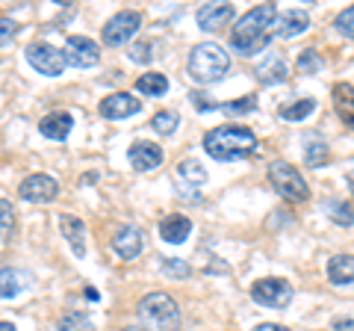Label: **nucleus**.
Returning <instances> with one entry per match:
<instances>
[{
	"label": "nucleus",
	"mask_w": 354,
	"mask_h": 331,
	"mask_svg": "<svg viewBox=\"0 0 354 331\" xmlns=\"http://www.w3.org/2000/svg\"><path fill=\"white\" fill-rule=\"evenodd\" d=\"M12 225H15V207H12V202L0 198V240L12 231Z\"/></svg>",
	"instance_id": "nucleus-30"
},
{
	"label": "nucleus",
	"mask_w": 354,
	"mask_h": 331,
	"mask_svg": "<svg viewBox=\"0 0 354 331\" xmlns=\"http://www.w3.org/2000/svg\"><path fill=\"white\" fill-rule=\"evenodd\" d=\"M334 328H337V331H351V319H346V323H342V319H337Z\"/></svg>",
	"instance_id": "nucleus-38"
},
{
	"label": "nucleus",
	"mask_w": 354,
	"mask_h": 331,
	"mask_svg": "<svg viewBox=\"0 0 354 331\" xmlns=\"http://www.w3.org/2000/svg\"><path fill=\"white\" fill-rule=\"evenodd\" d=\"M251 299L263 307H286L292 302V287L286 278H260L251 287Z\"/></svg>",
	"instance_id": "nucleus-7"
},
{
	"label": "nucleus",
	"mask_w": 354,
	"mask_h": 331,
	"mask_svg": "<svg viewBox=\"0 0 354 331\" xmlns=\"http://www.w3.org/2000/svg\"><path fill=\"white\" fill-rule=\"evenodd\" d=\"M354 6H346V9H342V15L337 18V30L342 33V36H346V39H351L354 36Z\"/></svg>",
	"instance_id": "nucleus-32"
},
{
	"label": "nucleus",
	"mask_w": 354,
	"mask_h": 331,
	"mask_svg": "<svg viewBox=\"0 0 354 331\" xmlns=\"http://www.w3.org/2000/svg\"><path fill=\"white\" fill-rule=\"evenodd\" d=\"M330 160V151L322 139H310V145H304V163L310 169H319V166H325Z\"/></svg>",
	"instance_id": "nucleus-23"
},
{
	"label": "nucleus",
	"mask_w": 354,
	"mask_h": 331,
	"mask_svg": "<svg viewBox=\"0 0 354 331\" xmlns=\"http://www.w3.org/2000/svg\"><path fill=\"white\" fill-rule=\"evenodd\" d=\"M177 172H180V178L189 181L192 186H201L207 181V172H204V166L198 160H183L180 166H177Z\"/></svg>",
	"instance_id": "nucleus-26"
},
{
	"label": "nucleus",
	"mask_w": 354,
	"mask_h": 331,
	"mask_svg": "<svg viewBox=\"0 0 354 331\" xmlns=\"http://www.w3.org/2000/svg\"><path fill=\"white\" fill-rule=\"evenodd\" d=\"M328 278L337 287H351L354 281V267H351V255H334L328 260Z\"/></svg>",
	"instance_id": "nucleus-20"
},
{
	"label": "nucleus",
	"mask_w": 354,
	"mask_h": 331,
	"mask_svg": "<svg viewBox=\"0 0 354 331\" xmlns=\"http://www.w3.org/2000/svg\"><path fill=\"white\" fill-rule=\"evenodd\" d=\"M139 314L157 331H177L180 325V307L169 293H148L139 302Z\"/></svg>",
	"instance_id": "nucleus-4"
},
{
	"label": "nucleus",
	"mask_w": 354,
	"mask_h": 331,
	"mask_svg": "<svg viewBox=\"0 0 354 331\" xmlns=\"http://www.w3.org/2000/svg\"><path fill=\"white\" fill-rule=\"evenodd\" d=\"M334 104H337V113L342 116V121L351 125V83L334 86Z\"/></svg>",
	"instance_id": "nucleus-24"
},
{
	"label": "nucleus",
	"mask_w": 354,
	"mask_h": 331,
	"mask_svg": "<svg viewBox=\"0 0 354 331\" xmlns=\"http://www.w3.org/2000/svg\"><path fill=\"white\" fill-rule=\"evenodd\" d=\"M127 157H130V166L136 172H151V169H157V166L162 163V148L153 145V142L139 139V142H133L130 145Z\"/></svg>",
	"instance_id": "nucleus-12"
},
{
	"label": "nucleus",
	"mask_w": 354,
	"mask_h": 331,
	"mask_svg": "<svg viewBox=\"0 0 354 331\" xmlns=\"http://www.w3.org/2000/svg\"><path fill=\"white\" fill-rule=\"evenodd\" d=\"M59 231H62V237L68 240L74 255L83 258L86 255V225H83V219H77L71 213H62L59 216Z\"/></svg>",
	"instance_id": "nucleus-17"
},
{
	"label": "nucleus",
	"mask_w": 354,
	"mask_h": 331,
	"mask_svg": "<svg viewBox=\"0 0 354 331\" xmlns=\"http://www.w3.org/2000/svg\"><path fill=\"white\" fill-rule=\"evenodd\" d=\"M330 211H334V222L351 228V202H346V204H334Z\"/></svg>",
	"instance_id": "nucleus-36"
},
{
	"label": "nucleus",
	"mask_w": 354,
	"mask_h": 331,
	"mask_svg": "<svg viewBox=\"0 0 354 331\" xmlns=\"http://www.w3.org/2000/svg\"><path fill=\"white\" fill-rule=\"evenodd\" d=\"M18 293H21L18 272H12V269H0V299H15Z\"/></svg>",
	"instance_id": "nucleus-27"
},
{
	"label": "nucleus",
	"mask_w": 354,
	"mask_h": 331,
	"mask_svg": "<svg viewBox=\"0 0 354 331\" xmlns=\"http://www.w3.org/2000/svg\"><path fill=\"white\" fill-rule=\"evenodd\" d=\"M269 184L274 186V193H281L286 198V202L301 204L310 198V186L304 181V175L286 160H274L269 166Z\"/></svg>",
	"instance_id": "nucleus-5"
},
{
	"label": "nucleus",
	"mask_w": 354,
	"mask_h": 331,
	"mask_svg": "<svg viewBox=\"0 0 354 331\" xmlns=\"http://www.w3.org/2000/svg\"><path fill=\"white\" fill-rule=\"evenodd\" d=\"M254 74H257V80L272 86V83H283L286 77H290V65H286V60L281 57V53H269L257 69H254Z\"/></svg>",
	"instance_id": "nucleus-18"
},
{
	"label": "nucleus",
	"mask_w": 354,
	"mask_h": 331,
	"mask_svg": "<svg viewBox=\"0 0 354 331\" xmlns=\"http://www.w3.org/2000/svg\"><path fill=\"white\" fill-rule=\"evenodd\" d=\"M27 53V62L44 77H59L65 69V57L59 48L53 45H44V42H32V45L24 51Z\"/></svg>",
	"instance_id": "nucleus-8"
},
{
	"label": "nucleus",
	"mask_w": 354,
	"mask_h": 331,
	"mask_svg": "<svg viewBox=\"0 0 354 331\" xmlns=\"http://www.w3.org/2000/svg\"><path fill=\"white\" fill-rule=\"evenodd\" d=\"M186 69H189V77L195 83H216L230 71V57L216 42H201L192 48Z\"/></svg>",
	"instance_id": "nucleus-3"
},
{
	"label": "nucleus",
	"mask_w": 354,
	"mask_h": 331,
	"mask_svg": "<svg viewBox=\"0 0 354 331\" xmlns=\"http://www.w3.org/2000/svg\"><path fill=\"white\" fill-rule=\"evenodd\" d=\"M136 92H142V95H165L169 92V77L160 74V71L142 74L136 80Z\"/></svg>",
	"instance_id": "nucleus-21"
},
{
	"label": "nucleus",
	"mask_w": 354,
	"mask_h": 331,
	"mask_svg": "<svg viewBox=\"0 0 354 331\" xmlns=\"http://www.w3.org/2000/svg\"><path fill=\"white\" fill-rule=\"evenodd\" d=\"M204 151L213 160H221V163L245 160L248 154L257 151V136H254V130H248V127L221 125V127H213L204 136Z\"/></svg>",
	"instance_id": "nucleus-2"
},
{
	"label": "nucleus",
	"mask_w": 354,
	"mask_h": 331,
	"mask_svg": "<svg viewBox=\"0 0 354 331\" xmlns=\"http://www.w3.org/2000/svg\"><path fill=\"white\" fill-rule=\"evenodd\" d=\"M130 60L133 62H148L151 60V42H136V45H130Z\"/></svg>",
	"instance_id": "nucleus-35"
},
{
	"label": "nucleus",
	"mask_w": 354,
	"mask_h": 331,
	"mask_svg": "<svg viewBox=\"0 0 354 331\" xmlns=\"http://www.w3.org/2000/svg\"><path fill=\"white\" fill-rule=\"evenodd\" d=\"M251 331H290L286 325H278V323H260L257 328H251Z\"/></svg>",
	"instance_id": "nucleus-37"
},
{
	"label": "nucleus",
	"mask_w": 354,
	"mask_h": 331,
	"mask_svg": "<svg viewBox=\"0 0 354 331\" xmlns=\"http://www.w3.org/2000/svg\"><path fill=\"white\" fill-rule=\"evenodd\" d=\"M127 331H130V328H127Z\"/></svg>",
	"instance_id": "nucleus-40"
},
{
	"label": "nucleus",
	"mask_w": 354,
	"mask_h": 331,
	"mask_svg": "<svg viewBox=\"0 0 354 331\" xmlns=\"http://www.w3.org/2000/svg\"><path fill=\"white\" fill-rule=\"evenodd\" d=\"M97 109H101V116H104V118H109V121H121V118L136 116L139 109H142V101H139V98H133L130 92H115V95H106Z\"/></svg>",
	"instance_id": "nucleus-11"
},
{
	"label": "nucleus",
	"mask_w": 354,
	"mask_h": 331,
	"mask_svg": "<svg viewBox=\"0 0 354 331\" xmlns=\"http://www.w3.org/2000/svg\"><path fill=\"white\" fill-rule=\"evenodd\" d=\"M274 18H278L274 3H260V6L248 9V12L236 21L234 33H230V48L236 53H242V57H254V53L266 51L272 42Z\"/></svg>",
	"instance_id": "nucleus-1"
},
{
	"label": "nucleus",
	"mask_w": 354,
	"mask_h": 331,
	"mask_svg": "<svg viewBox=\"0 0 354 331\" xmlns=\"http://www.w3.org/2000/svg\"><path fill=\"white\" fill-rule=\"evenodd\" d=\"M18 195L30 204H48L59 195V181L50 178V175H44V172H36V175H30V178L21 181Z\"/></svg>",
	"instance_id": "nucleus-9"
},
{
	"label": "nucleus",
	"mask_w": 354,
	"mask_h": 331,
	"mask_svg": "<svg viewBox=\"0 0 354 331\" xmlns=\"http://www.w3.org/2000/svg\"><path fill=\"white\" fill-rule=\"evenodd\" d=\"M272 27H274V36L295 39L310 27V15L304 12V9H286V12H281L278 18H274Z\"/></svg>",
	"instance_id": "nucleus-14"
},
{
	"label": "nucleus",
	"mask_w": 354,
	"mask_h": 331,
	"mask_svg": "<svg viewBox=\"0 0 354 331\" xmlns=\"http://www.w3.org/2000/svg\"><path fill=\"white\" fill-rule=\"evenodd\" d=\"M139 27H142V15L139 12H133V9L115 12L104 27V45H109V48L127 45V42L139 33Z\"/></svg>",
	"instance_id": "nucleus-6"
},
{
	"label": "nucleus",
	"mask_w": 354,
	"mask_h": 331,
	"mask_svg": "<svg viewBox=\"0 0 354 331\" xmlns=\"http://www.w3.org/2000/svg\"><path fill=\"white\" fill-rule=\"evenodd\" d=\"M316 109L313 98H301V101H292V104H283L281 107V118L283 121H304L310 113Z\"/></svg>",
	"instance_id": "nucleus-22"
},
{
	"label": "nucleus",
	"mask_w": 354,
	"mask_h": 331,
	"mask_svg": "<svg viewBox=\"0 0 354 331\" xmlns=\"http://www.w3.org/2000/svg\"><path fill=\"white\" fill-rule=\"evenodd\" d=\"M18 36V24L12 18H0V48H6L9 42Z\"/></svg>",
	"instance_id": "nucleus-33"
},
{
	"label": "nucleus",
	"mask_w": 354,
	"mask_h": 331,
	"mask_svg": "<svg viewBox=\"0 0 354 331\" xmlns=\"http://www.w3.org/2000/svg\"><path fill=\"white\" fill-rule=\"evenodd\" d=\"M162 272L169 275V278H189V267H186V260H177V258H165L162 260Z\"/></svg>",
	"instance_id": "nucleus-31"
},
{
	"label": "nucleus",
	"mask_w": 354,
	"mask_h": 331,
	"mask_svg": "<svg viewBox=\"0 0 354 331\" xmlns=\"http://www.w3.org/2000/svg\"><path fill=\"white\" fill-rule=\"evenodd\" d=\"M298 69H301V71H319V69H322V60H319L316 57V51H301V57H298Z\"/></svg>",
	"instance_id": "nucleus-34"
},
{
	"label": "nucleus",
	"mask_w": 354,
	"mask_h": 331,
	"mask_svg": "<svg viewBox=\"0 0 354 331\" xmlns=\"http://www.w3.org/2000/svg\"><path fill=\"white\" fill-rule=\"evenodd\" d=\"M59 331H95V325L88 323L83 314L71 311V314H65V316L59 319Z\"/></svg>",
	"instance_id": "nucleus-29"
},
{
	"label": "nucleus",
	"mask_w": 354,
	"mask_h": 331,
	"mask_svg": "<svg viewBox=\"0 0 354 331\" xmlns=\"http://www.w3.org/2000/svg\"><path fill=\"white\" fill-rule=\"evenodd\" d=\"M62 57L68 65H74V69H92V65L101 62V48H97V42H92L88 36H71L65 42Z\"/></svg>",
	"instance_id": "nucleus-10"
},
{
	"label": "nucleus",
	"mask_w": 354,
	"mask_h": 331,
	"mask_svg": "<svg viewBox=\"0 0 354 331\" xmlns=\"http://www.w3.org/2000/svg\"><path fill=\"white\" fill-rule=\"evenodd\" d=\"M230 21H234V6L230 3H207V6L198 9V27L207 30V33L225 30Z\"/></svg>",
	"instance_id": "nucleus-13"
},
{
	"label": "nucleus",
	"mask_w": 354,
	"mask_h": 331,
	"mask_svg": "<svg viewBox=\"0 0 354 331\" xmlns=\"http://www.w3.org/2000/svg\"><path fill=\"white\" fill-rule=\"evenodd\" d=\"M113 249L121 260H136L142 255V231L133 225H121L113 237Z\"/></svg>",
	"instance_id": "nucleus-15"
},
{
	"label": "nucleus",
	"mask_w": 354,
	"mask_h": 331,
	"mask_svg": "<svg viewBox=\"0 0 354 331\" xmlns=\"http://www.w3.org/2000/svg\"><path fill=\"white\" fill-rule=\"evenodd\" d=\"M71 127H74V116L71 113H48L41 121H39V130H41V136H48V139H68L71 134Z\"/></svg>",
	"instance_id": "nucleus-19"
},
{
	"label": "nucleus",
	"mask_w": 354,
	"mask_h": 331,
	"mask_svg": "<svg viewBox=\"0 0 354 331\" xmlns=\"http://www.w3.org/2000/svg\"><path fill=\"white\" fill-rule=\"evenodd\" d=\"M0 331H15V325L12 323H0Z\"/></svg>",
	"instance_id": "nucleus-39"
},
{
	"label": "nucleus",
	"mask_w": 354,
	"mask_h": 331,
	"mask_svg": "<svg viewBox=\"0 0 354 331\" xmlns=\"http://www.w3.org/2000/svg\"><path fill=\"white\" fill-rule=\"evenodd\" d=\"M192 234V219L189 216H180V213H169L162 216L160 222V237L165 242H171V246H180V242H186Z\"/></svg>",
	"instance_id": "nucleus-16"
},
{
	"label": "nucleus",
	"mask_w": 354,
	"mask_h": 331,
	"mask_svg": "<svg viewBox=\"0 0 354 331\" xmlns=\"http://www.w3.org/2000/svg\"><path fill=\"white\" fill-rule=\"evenodd\" d=\"M218 109H225L230 116H245L251 109H257V95H245L239 101H230V104H218Z\"/></svg>",
	"instance_id": "nucleus-28"
},
{
	"label": "nucleus",
	"mask_w": 354,
	"mask_h": 331,
	"mask_svg": "<svg viewBox=\"0 0 354 331\" xmlns=\"http://www.w3.org/2000/svg\"><path fill=\"white\" fill-rule=\"evenodd\" d=\"M177 125H180V116H177L174 109H160V113L151 118V127L157 130V134H162V136L174 134V130H177Z\"/></svg>",
	"instance_id": "nucleus-25"
}]
</instances>
